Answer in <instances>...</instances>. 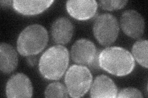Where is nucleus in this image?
Segmentation results:
<instances>
[{
	"label": "nucleus",
	"mask_w": 148,
	"mask_h": 98,
	"mask_svg": "<svg viewBox=\"0 0 148 98\" xmlns=\"http://www.w3.org/2000/svg\"><path fill=\"white\" fill-rule=\"evenodd\" d=\"M120 25L124 33L132 38H140L145 32L144 18L135 10L123 12L120 17Z\"/></svg>",
	"instance_id": "nucleus-6"
},
{
	"label": "nucleus",
	"mask_w": 148,
	"mask_h": 98,
	"mask_svg": "<svg viewBox=\"0 0 148 98\" xmlns=\"http://www.w3.org/2000/svg\"><path fill=\"white\" fill-rule=\"evenodd\" d=\"M98 6V3L95 0L68 1L66 3V9L69 15L80 21L88 20L93 17Z\"/></svg>",
	"instance_id": "nucleus-9"
},
{
	"label": "nucleus",
	"mask_w": 148,
	"mask_h": 98,
	"mask_svg": "<svg viewBox=\"0 0 148 98\" xmlns=\"http://www.w3.org/2000/svg\"><path fill=\"white\" fill-rule=\"evenodd\" d=\"M8 97H31L33 87L30 78L23 73H16L9 79L6 87Z\"/></svg>",
	"instance_id": "nucleus-8"
},
{
	"label": "nucleus",
	"mask_w": 148,
	"mask_h": 98,
	"mask_svg": "<svg viewBox=\"0 0 148 98\" xmlns=\"http://www.w3.org/2000/svg\"><path fill=\"white\" fill-rule=\"evenodd\" d=\"M49 40L48 32L42 25H31L23 30L18 37V52L24 57L36 55L46 47Z\"/></svg>",
	"instance_id": "nucleus-3"
},
{
	"label": "nucleus",
	"mask_w": 148,
	"mask_h": 98,
	"mask_svg": "<svg viewBox=\"0 0 148 98\" xmlns=\"http://www.w3.org/2000/svg\"><path fill=\"white\" fill-rule=\"evenodd\" d=\"M117 87L114 82L107 76H97L92 83L90 89L91 97H117Z\"/></svg>",
	"instance_id": "nucleus-10"
},
{
	"label": "nucleus",
	"mask_w": 148,
	"mask_h": 98,
	"mask_svg": "<svg viewBox=\"0 0 148 98\" xmlns=\"http://www.w3.org/2000/svg\"><path fill=\"white\" fill-rule=\"evenodd\" d=\"M69 63V53L66 47L61 45L51 47L41 56L38 69L47 80H57L66 71Z\"/></svg>",
	"instance_id": "nucleus-2"
},
{
	"label": "nucleus",
	"mask_w": 148,
	"mask_h": 98,
	"mask_svg": "<svg viewBox=\"0 0 148 98\" xmlns=\"http://www.w3.org/2000/svg\"><path fill=\"white\" fill-rule=\"evenodd\" d=\"M93 34L98 43L109 46L117 39L119 25L117 18L110 14H102L97 17L92 27Z\"/></svg>",
	"instance_id": "nucleus-5"
},
{
	"label": "nucleus",
	"mask_w": 148,
	"mask_h": 98,
	"mask_svg": "<svg viewBox=\"0 0 148 98\" xmlns=\"http://www.w3.org/2000/svg\"><path fill=\"white\" fill-rule=\"evenodd\" d=\"M117 97H143L141 92L135 88H125L117 93Z\"/></svg>",
	"instance_id": "nucleus-17"
},
{
	"label": "nucleus",
	"mask_w": 148,
	"mask_h": 98,
	"mask_svg": "<svg viewBox=\"0 0 148 98\" xmlns=\"http://www.w3.org/2000/svg\"><path fill=\"white\" fill-rule=\"evenodd\" d=\"M1 5L2 7H8L10 6H12V1H1Z\"/></svg>",
	"instance_id": "nucleus-19"
},
{
	"label": "nucleus",
	"mask_w": 148,
	"mask_h": 98,
	"mask_svg": "<svg viewBox=\"0 0 148 98\" xmlns=\"http://www.w3.org/2000/svg\"><path fill=\"white\" fill-rule=\"evenodd\" d=\"M71 54L73 62L83 66H89L99 55L95 44L87 39L77 40L72 47Z\"/></svg>",
	"instance_id": "nucleus-7"
},
{
	"label": "nucleus",
	"mask_w": 148,
	"mask_h": 98,
	"mask_svg": "<svg viewBox=\"0 0 148 98\" xmlns=\"http://www.w3.org/2000/svg\"><path fill=\"white\" fill-rule=\"evenodd\" d=\"M38 62V58L36 55H31L29 56L27 58V64L30 66H34Z\"/></svg>",
	"instance_id": "nucleus-18"
},
{
	"label": "nucleus",
	"mask_w": 148,
	"mask_h": 98,
	"mask_svg": "<svg viewBox=\"0 0 148 98\" xmlns=\"http://www.w3.org/2000/svg\"><path fill=\"white\" fill-rule=\"evenodd\" d=\"M51 32L54 43L62 45L66 44L72 38L73 25L68 18L59 17L53 23Z\"/></svg>",
	"instance_id": "nucleus-11"
},
{
	"label": "nucleus",
	"mask_w": 148,
	"mask_h": 98,
	"mask_svg": "<svg viewBox=\"0 0 148 98\" xmlns=\"http://www.w3.org/2000/svg\"><path fill=\"white\" fill-rule=\"evenodd\" d=\"M18 56L13 47L6 43L0 45V69L4 74H9L16 69Z\"/></svg>",
	"instance_id": "nucleus-13"
},
{
	"label": "nucleus",
	"mask_w": 148,
	"mask_h": 98,
	"mask_svg": "<svg viewBox=\"0 0 148 98\" xmlns=\"http://www.w3.org/2000/svg\"><path fill=\"white\" fill-rule=\"evenodd\" d=\"M65 84L72 97H80L88 91L92 81L90 69L83 65H72L65 76Z\"/></svg>",
	"instance_id": "nucleus-4"
},
{
	"label": "nucleus",
	"mask_w": 148,
	"mask_h": 98,
	"mask_svg": "<svg viewBox=\"0 0 148 98\" xmlns=\"http://www.w3.org/2000/svg\"><path fill=\"white\" fill-rule=\"evenodd\" d=\"M101 7L107 11H114L122 9L125 6L127 1H114V0H102L98 3Z\"/></svg>",
	"instance_id": "nucleus-16"
},
{
	"label": "nucleus",
	"mask_w": 148,
	"mask_h": 98,
	"mask_svg": "<svg viewBox=\"0 0 148 98\" xmlns=\"http://www.w3.org/2000/svg\"><path fill=\"white\" fill-rule=\"evenodd\" d=\"M54 1H12V7L14 11L24 16H36L42 13L49 8Z\"/></svg>",
	"instance_id": "nucleus-12"
},
{
	"label": "nucleus",
	"mask_w": 148,
	"mask_h": 98,
	"mask_svg": "<svg viewBox=\"0 0 148 98\" xmlns=\"http://www.w3.org/2000/svg\"><path fill=\"white\" fill-rule=\"evenodd\" d=\"M69 96L66 87L59 82H53L49 84L45 91L46 97H68Z\"/></svg>",
	"instance_id": "nucleus-15"
},
{
	"label": "nucleus",
	"mask_w": 148,
	"mask_h": 98,
	"mask_svg": "<svg viewBox=\"0 0 148 98\" xmlns=\"http://www.w3.org/2000/svg\"><path fill=\"white\" fill-rule=\"evenodd\" d=\"M98 59L101 69L118 77L128 75L135 66L132 54L119 47H110L103 50L99 52Z\"/></svg>",
	"instance_id": "nucleus-1"
},
{
	"label": "nucleus",
	"mask_w": 148,
	"mask_h": 98,
	"mask_svg": "<svg viewBox=\"0 0 148 98\" xmlns=\"http://www.w3.org/2000/svg\"><path fill=\"white\" fill-rule=\"evenodd\" d=\"M147 40H139L132 47V55L141 66L147 68Z\"/></svg>",
	"instance_id": "nucleus-14"
}]
</instances>
